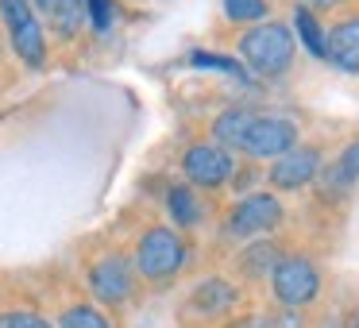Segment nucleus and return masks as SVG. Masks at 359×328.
<instances>
[{"label": "nucleus", "mask_w": 359, "mask_h": 328, "mask_svg": "<svg viewBox=\"0 0 359 328\" xmlns=\"http://www.w3.org/2000/svg\"><path fill=\"white\" fill-rule=\"evenodd\" d=\"M240 55L255 74L278 78V74H286L290 62H294V35H290V27L274 24V20H263V24H255L240 39Z\"/></svg>", "instance_id": "1"}, {"label": "nucleus", "mask_w": 359, "mask_h": 328, "mask_svg": "<svg viewBox=\"0 0 359 328\" xmlns=\"http://www.w3.org/2000/svg\"><path fill=\"white\" fill-rule=\"evenodd\" d=\"M0 20H4V32H8V43L20 62L43 70L47 66V32L35 16L32 0H0Z\"/></svg>", "instance_id": "2"}, {"label": "nucleus", "mask_w": 359, "mask_h": 328, "mask_svg": "<svg viewBox=\"0 0 359 328\" xmlns=\"http://www.w3.org/2000/svg\"><path fill=\"white\" fill-rule=\"evenodd\" d=\"M186 266V243L174 228H151L143 232L140 247H135V274L147 282H170L174 274Z\"/></svg>", "instance_id": "3"}, {"label": "nucleus", "mask_w": 359, "mask_h": 328, "mask_svg": "<svg viewBox=\"0 0 359 328\" xmlns=\"http://www.w3.org/2000/svg\"><path fill=\"white\" fill-rule=\"evenodd\" d=\"M271 286H274V297H278L282 309H305L320 294V274L305 255H286L274 263Z\"/></svg>", "instance_id": "4"}, {"label": "nucleus", "mask_w": 359, "mask_h": 328, "mask_svg": "<svg viewBox=\"0 0 359 328\" xmlns=\"http://www.w3.org/2000/svg\"><path fill=\"white\" fill-rule=\"evenodd\" d=\"M278 224H282V201L274 193H248L243 201H236L232 217H228V232L236 240H255V235H266Z\"/></svg>", "instance_id": "5"}, {"label": "nucleus", "mask_w": 359, "mask_h": 328, "mask_svg": "<svg viewBox=\"0 0 359 328\" xmlns=\"http://www.w3.org/2000/svg\"><path fill=\"white\" fill-rule=\"evenodd\" d=\"M89 289L101 305H124L135 289V271L124 255H104L89 266Z\"/></svg>", "instance_id": "6"}, {"label": "nucleus", "mask_w": 359, "mask_h": 328, "mask_svg": "<svg viewBox=\"0 0 359 328\" xmlns=\"http://www.w3.org/2000/svg\"><path fill=\"white\" fill-rule=\"evenodd\" d=\"M240 147L251 158H278L290 147H297V124H290L282 116H255Z\"/></svg>", "instance_id": "7"}, {"label": "nucleus", "mask_w": 359, "mask_h": 328, "mask_svg": "<svg viewBox=\"0 0 359 328\" xmlns=\"http://www.w3.org/2000/svg\"><path fill=\"white\" fill-rule=\"evenodd\" d=\"M182 174L201 189H217L232 178V155L217 143H194L182 158Z\"/></svg>", "instance_id": "8"}, {"label": "nucleus", "mask_w": 359, "mask_h": 328, "mask_svg": "<svg viewBox=\"0 0 359 328\" xmlns=\"http://www.w3.org/2000/svg\"><path fill=\"white\" fill-rule=\"evenodd\" d=\"M320 174V151L317 147H290L286 155L274 158L271 186L274 189H305Z\"/></svg>", "instance_id": "9"}, {"label": "nucleus", "mask_w": 359, "mask_h": 328, "mask_svg": "<svg viewBox=\"0 0 359 328\" xmlns=\"http://www.w3.org/2000/svg\"><path fill=\"white\" fill-rule=\"evenodd\" d=\"M35 16L39 24H50V32L58 39H74L86 24V8H81V0H32Z\"/></svg>", "instance_id": "10"}, {"label": "nucleus", "mask_w": 359, "mask_h": 328, "mask_svg": "<svg viewBox=\"0 0 359 328\" xmlns=\"http://www.w3.org/2000/svg\"><path fill=\"white\" fill-rule=\"evenodd\" d=\"M325 43H328V58H332L340 70L359 74V16L340 20V24L325 35Z\"/></svg>", "instance_id": "11"}, {"label": "nucleus", "mask_w": 359, "mask_h": 328, "mask_svg": "<svg viewBox=\"0 0 359 328\" xmlns=\"http://www.w3.org/2000/svg\"><path fill=\"white\" fill-rule=\"evenodd\" d=\"M236 305V286L224 278H205L194 286V294H189V309L201 313V317H220V313H228Z\"/></svg>", "instance_id": "12"}, {"label": "nucleus", "mask_w": 359, "mask_h": 328, "mask_svg": "<svg viewBox=\"0 0 359 328\" xmlns=\"http://www.w3.org/2000/svg\"><path fill=\"white\" fill-rule=\"evenodd\" d=\"M251 120H255V112H248V109H228V112H220L217 116V124H212V135H217V147H240L243 143V135H248V128H251Z\"/></svg>", "instance_id": "13"}, {"label": "nucleus", "mask_w": 359, "mask_h": 328, "mask_svg": "<svg viewBox=\"0 0 359 328\" xmlns=\"http://www.w3.org/2000/svg\"><path fill=\"white\" fill-rule=\"evenodd\" d=\"M294 32L297 39H302V47L309 50L313 58H328V43H325V27H320V20L313 16L309 8H294Z\"/></svg>", "instance_id": "14"}, {"label": "nucleus", "mask_w": 359, "mask_h": 328, "mask_svg": "<svg viewBox=\"0 0 359 328\" xmlns=\"http://www.w3.org/2000/svg\"><path fill=\"white\" fill-rule=\"evenodd\" d=\"M166 212H170L174 228H194L197 220H201V205H197V197L189 186H174L170 193H166Z\"/></svg>", "instance_id": "15"}, {"label": "nucleus", "mask_w": 359, "mask_h": 328, "mask_svg": "<svg viewBox=\"0 0 359 328\" xmlns=\"http://www.w3.org/2000/svg\"><path fill=\"white\" fill-rule=\"evenodd\" d=\"M278 259L282 255H278V247H274L271 240H259V243H251V247L240 255V263H243V274H248V278H266Z\"/></svg>", "instance_id": "16"}, {"label": "nucleus", "mask_w": 359, "mask_h": 328, "mask_svg": "<svg viewBox=\"0 0 359 328\" xmlns=\"http://www.w3.org/2000/svg\"><path fill=\"white\" fill-rule=\"evenodd\" d=\"M55 328H112V320L104 317L97 305H70V309L58 317Z\"/></svg>", "instance_id": "17"}, {"label": "nucleus", "mask_w": 359, "mask_h": 328, "mask_svg": "<svg viewBox=\"0 0 359 328\" xmlns=\"http://www.w3.org/2000/svg\"><path fill=\"white\" fill-rule=\"evenodd\" d=\"M189 66H197V70H220V74H232L236 81H251L248 70H243V62H236V58H220V55H205V50H194L189 55Z\"/></svg>", "instance_id": "18"}, {"label": "nucleus", "mask_w": 359, "mask_h": 328, "mask_svg": "<svg viewBox=\"0 0 359 328\" xmlns=\"http://www.w3.org/2000/svg\"><path fill=\"white\" fill-rule=\"evenodd\" d=\"M220 4L232 24H263L266 16V0H220Z\"/></svg>", "instance_id": "19"}, {"label": "nucleus", "mask_w": 359, "mask_h": 328, "mask_svg": "<svg viewBox=\"0 0 359 328\" xmlns=\"http://www.w3.org/2000/svg\"><path fill=\"white\" fill-rule=\"evenodd\" d=\"M332 174H336V178H340L348 189H351V186H359V139L344 147V155L332 163Z\"/></svg>", "instance_id": "20"}, {"label": "nucleus", "mask_w": 359, "mask_h": 328, "mask_svg": "<svg viewBox=\"0 0 359 328\" xmlns=\"http://www.w3.org/2000/svg\"><path fill=\"white\" fill-rule=\"evenodd\" d=\"M81 8H86V20L93 24V32H112V24H116L112 0H81Z\"/></svg>", "instance_id": "21"}, {"label": "nucleus", "mask_w": 359, "mask_h": 328, "mask_svg": "<svg viewBox=\"0 0 359 328\" xmlns=\"http://www.w3.org/2000/svg\"><path fill=\"white\" fill-rule=\"evenodd\" d=\"M0 328H55L47 317H39V313H32V309H12V313H4L0 317Z\"/></svg>", "instance_id": "22"}, {"label": "nucleus", "mask_w": 359, "mask_h": 328, "mask_svg": "<svg viewBox=\"0 0 359 328\" xmlns=\"http://www.w3.org/2000/svg\"><path fill=\"white\" fill-rule=\"evenodd\" d=\"M263 324L266 328H305L302 324V313H297V309H282L278 317H266Z\"/></svg>", "instance_id": "23"}, {"label": "nucleus", "mask_w": 359, "mask_h": 328, "mask_svg": "<svg viewBox=\"0 0 359 328\" xmlns=\"http://www.w3.org/2000/svg\"><path fill=\"white\" fill-rule=\"evenodd\" d=\"M332 4H336V0H309V4H305V8L313 12V8H332Z\"/></svg>", "instance_id": "24"}, {"label": "nucleus", "mask_w": 359, "mask_h": 328, "mask_svg": "<svg viewBox=\"0 0 359 328\" xmlns=\"http://www.w3.org/2000/svg\"><path fill=\"white\" fill-rule=\"evenodd\" d=\"M320 328H344V324H340V320H336V317H328V320H325V324H320Z\"/></svg>", "instance_id": "25"}, {"label": "nucleus", "mask_w": 359, "mask_h": 328, "mask_svg": "<svg viewBox=\"0 0 359 328\" xmlns=\"http://www.w3.org/2000/svg\"><path fill=\"white\" fill-rule=\"evenodd\" d=\"M348 328H359V313H355V317H351V324Z\"/></svg>", "instance_id": "26"}]
</instances>
